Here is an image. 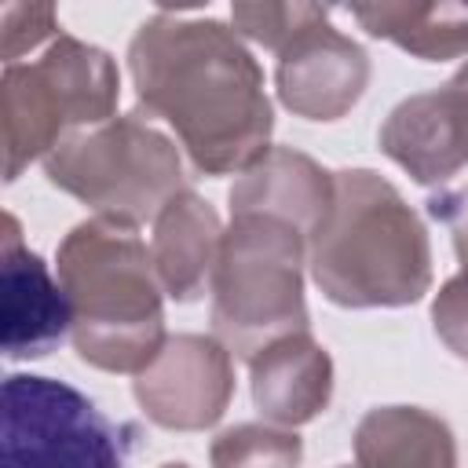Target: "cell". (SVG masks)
Segmentation results:
<instances>
[{
  "label": "cell",
  "instance_id": "52a82bcc",
  "mask_svg": "<svg viewBox=\"0 0 468 468\" xmlns=\"http://www.w3.org/2000/svg\"><path fill=\"white\" fill-rule=\"evenodd\" d=\"M132 435L66 380L37 373L4 380L0 468H124Z\"/></svg>",
  "mask_w": 468,
  "mask_h": 468
},
{
  "label": "cell",
  "instance_id": "5b68a950",
  "mask_svg": "<svg viewBox=\"0 0 468 468\" xmlns=\"http://www.w3.org/2000/svg\"><path fill=\"white\" fill-rule=\"evenodd\" d=\"M121 73L102 48L55 37L37 62H11L0 80L4 179L48 157L62 139L113 121Z\"/></svg>",
  "mask_w": 468,
  "mask_h": 468
},
{
  "label": "cell",
  "instance_id": "44dd1931",
  "mask_svg": "<svg viewBox=\"0 0 468 468\" xmlns=\"http://www.w3.org/2000/svg\"><path fill=\"white\" fill-rule=\"evenodd\" d=\"M428 212H431V219H439L450 230L453 252L461 260V271H468V186L442 190V194L428 197Z\"/></svg>",
  "mask_w": 468,
  "mask_h": 468
},
{
  "label": "cell",
  "instance_id": "8992f818",
  "mask_svg": "<svg viewBox=\"0 0 468 468\" xmlns=\"http://www.w3.org/2000/svg\"><path fill=\"white\" fill-rule=\"evenodd\" d=\"M44 172L51 186L91 205L99 216L135 227L157 219V212L183 194V161L176 146L139 113L62 139L44 157Z\"/></svg>",
  "mask_w": 468,
  "mask_h": 468
},
{
  "label": "cell",
  "instance_id": "e0dca14e",
  "mask_svg": "<svg viewBox=\"0 0 468 468\" xmlns=\"http://www.w3.org/2000/svg\"><path fill=\"white\" fill-rule=\"evenodd\" d=\"M208 457L212 468H300L303 442L278 424H238L216 435Z\"/></svg>",
  "mask_w": 468,
  "mask_h": 468
},
{
  "label": "cell",
  "instance_id": "3957f363",
  "mask_svg": "<svg viewBox=\"0 0 468 468\" xmlns=\"http://www.w3.org/2000/svg\"><path fill=\"white\" fill-rule=\"evenodd\" d=\"M307 263L325 300L340 307H406L431 285L424 223L369 168L336 172V194L307 241Z\"/></svg>",
  "mask_w": 468,
  "mask_h": 468
},
{
  "label": "cell",
  "instance_id": "9c48e42d",
  "mask_svg": "<svg viewBox=\"0 0 468 468\" xmlns=\"http://www.w3.org/2000/svg\"><path fill=\"white\" fill-rule=\"evenodd\" d=\"M278 99L303 121H336L366 91V51L329 26L322 7L282 51H278Z\"/></svg>",
  "mask_w": 468,
  "mask_h": 468
},
{
  "label": "cell",
  "instance_id": "8fae6325",
  "mask_svg": "<svg viewBox=\"0 0 468 468\" xmlns=\"http://www.w3.org/2000/svg\"><path fill=\"white\" fill-rule=\"evenodd\" d=\"M0 260V347L7 358H44L73 333V307L48 263L18 241V219L4 216Z\"/></svg>",
  "mask_w": 468,
  "mask_h": 468
},
{
  "label": "cell",
  "instance_id": "ffe728a7",
  "mask_svg": "<svg viewBox=\"0 0 468 468\" xmlns=\"http://www.w3.org/2000/svg\"><path fill=\"white\" fill-rule=\"evenodd\" d=\"M431 322L439 340L468 362V271L453 274L431 300Z\"/></svg>",
  "mask_w": 468,
  "mask_h": 468
},
{
  "label": "cell",
  "instance_id": "7c38bea8",
  "mask_svg": "<svg viewBox=\"0 0 468 468\" xmlns=\"http://www.w3.org/2000/svg\"><path fill=\"white\" fill-rule=\"evenodd\" d=\"M336 194V176L318 168L307 154L271 146L230 186L234 216H274L292 223L307 241L322 227Z\"/></svg>",
  "mask_w": 468,
  "mask_h": 468
},
{
  "label": "cell",
  "instance_id": "6da1fadb",
  "mask_svg": "<svg viewBox=\"0 0 468 468\" xmlns=\"http://www.w3.org/2000/svg\"><path fill=\"white\" fill-rule=\"evenodd\" d=\"M128 69L146 117L176 128L197 172H245L271 150L263 69L223 22L157 11L132 37Z\"/></svg>",
  "mask_w": 468,
  "mask_h": 468
},
{
  "label": "cell",
  "instance_id": "ac0fdd59",
  "mask_svg": "<svg viewBox=\"0 0 468 468\" xmlns=\"http://www.w3.org/2000/svg\"><path fill=\"white\" fill-rule=\"evenodd\" d=\"M318 11V4H234L230 18L249 40L278 55Z\"/></svg>",
  "mask_w": 468,
  "mask_h": 468
},
{
  "label": "cell",
  "instance_id": "30bf717a",
  "mask_svg": "<svg viewBox=\"0 0 468 468\" xmlns=\"http://www.w3.org/2000/svg\"><path fill=\"white\" fill-rule=\"evenodd\" d=\"M380 150L417 183H442L468 165V66L442 88L402 99L380 124Z\"/></svg>",
  "mask_w": 468,
  "mask_h": 468
},
{
  "label": "cell",
  "instance_id": "ba28073f",
  "mask_svg": "<svg viewBox=\"0 0 468 468\" xmlns=\"http://www.w3.org/2000/svg\"><path fill=\"white\" fill-rule=\"evenodd\" d=\"M234 355L216 336H168L157 358L135 377L143 413L172 431L212 428L234 395Z\"/></svg>",
  "mask_w": 468,
  "mask_h": 468
},
{
  "label": "cell",
  "instance_id": "d6986e66",
  "mask_svg": "<svg viewBox=\"0 0 468 468\" xmlns=\"http://www.w3.org/2000/svg\"><path fill=\"white\" fill-rule=\"evenodd\" d=\"M58 33L55 7L48 4H4L0 11V55L4 62H18V55L40 48L48 37Z\"/></svg>",
  "mask_w": 468,
  "mask_h": 468
},
{
  "label": "cell",
  "instance_id": "277c9868",
  "mask_svg": "<svg viewBox=\"0 0 468 468\" xmlns=\"http://www.w3.org/2000/svg\"><path fill=\"white\" fill-rule=\"evenodd\" d=\"M307 238L274 216H234L212 274V333L252 362L282 336L307 333L303 303Z\"/></svg>",
  "mask_w": 468,
  "mask_h": 468
},
{
  "label": "cell",
  "instance_id": "5bb4252c",
  "mask_svg": "<svg viewBox=\"0 0 468 468\" xmlns=\"http://www.w3.org/2000/svg\"><path fill=\"white\" fill-rule=\"evenodd\" d=\"M219 245H223V227L216 208L190 190L176 194L157 212L154 241H150V260L161 289L179 303L197 300L205 289H212Z\"/></svg>",
  "mask_w": 468,
  "mask_h": 468
},
{
  "label": "cell",
  "instance_id": "7a4b0ae2",
  "mask_svg": "<svg viewBox=\"0 0 468 468\" xmlns=\"http://www.w3.org/2000/svg\"><path fill=\"white\" fill-rule=\"evenodd\" d=\"M58 285L73 307L80 362L106 373H143L165 347L161 282L135 223L91 216L58 245Z\"/></svg>",
  "mask_w": 468,
  "mask_h": 468
},
{
  "label": "cell",
  "instance_id": "2e32d148",
  "mask_svg": "<svg viewBox=\"0 0 468 468\" xmlns=\"http://www.w3.org/2000/svg\"><path fill=\"white\" fill-rule=\"evenodd\" d=\"M347 11L369 37L391 40L424 62L468 51V4H351Z\"/></svg>",
  "mask_w": 468,
  "mask_h": 468
},
{
  "label": "cell",
  "instance_id": "9a60e30c",
  "mask_svg": "<svg viewBox=\"0 0 468 468\" xmlns=\"http://www.w3.org/2000/svg\"><path fill=\"white\" fill-rule=\"evenodd\" d=\"M355 468H457L453 431L420 406H377L355 428Z\"/></svg>",
  "mask_w": 468,
  "mask_h": 468
},
{
  "label": "cell",
  "instance_id": "4fadbf2b",
  "mask_svg": "<svg viewBox=\"0 0 468 468\" xmlns=\"http://www.w3.org/2000/svg\"><path fill=\"white\" fill-rule=\"evenodd\" d=\"M252 402L267 424L300 428L314 420L333 395V362L311 333H292L263 347L252 362Z\"/></svg>",
  "mask_w": 468,
  "mask_h": 468
},
{
  "label": "cell",
  "instance_id": "7402d4cb",
  "mask_svg": "<svg viewBox=\"0 0 468 468\" xmlns=\"http://www.w3.org/2000/svg\"><path fill=\"white\" fill-rule=\"evenodd\" d=\"M161 468H186L183 461H172V464H161Z\"/></svg>",
  "mask_w": 468,
  "mask_h": 468
}]
</instances>
